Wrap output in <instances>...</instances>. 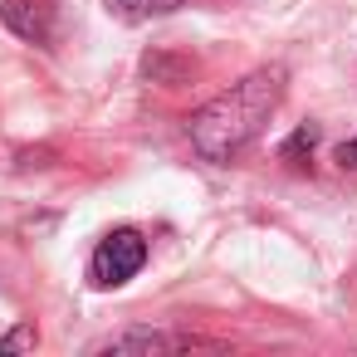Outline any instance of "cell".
<instances>
[{"label":"cell","instance_id":"obj_1","mask_svg":"<svg viewBox=\"0 0 357 357\" xmlns=\"http://www.w3.org/2000/svg\"><path fill=\"white\" fill-rule=\"evenodd\" d=\"M284 84H289V74L279 69V64H269V69H255V74H245L240 84H230L225 93H215L211 103H201L196 113H191V123H186V132H191V147L206 157V162H235L259 132H264V123L274 118V108L284 103Z\"/></svg>","mask_w":357,"mask_h":357},{"label":"cell","instance_id":"obj_9","mask_svg":"<svg viewBox=\"0 0 357 357\" xmlns=\"http://www.w3.org/2000/svg\"><path fill=\"white\" fill-rule=\"evenodd\" d=\"M333 162H337L342 172H357V137H352V142H337V152H333Z\"/></svg>","mask_w":357,"mask_h":357},{"label":"cell","instance_id":"obj_4","mask_svg":"<svg viewBox=\"0 0 357 357\" xmlns=\"http://www.w3.org/2000/svg\"><path fill=\"white\" fill-rule=\"evenodd\" d=\"M0 15H6V30H15L30 45H50L54 40V10L45 6V0H6Z\"/></svg>","mask_w":357,"mask_h":357},{"label":"cell","instance_id":"obj_5","mask_svg":"<svg viewBox=\"0 0 357 357\" xmlns=\"http://www.w3.org/2000/svg\"><path fill=\"white\" fill-rule=\"evenodd\" d=\"M186 6V0H103V10L123 25H147V20H167Z\"/></svg>","mask_w":357,"mask_h":357},{"label":"cell","instance_id":"obj_3","mask_svg":"<svg viewBox=\"0 0 357 357\" xmlns=\"http://www.w3.org/2000/svg\"><path fill=\"white\" fill-rule=\"evenodd\" d=\"M186 347H220L215 337H196V333H162V328H118V333H103V337H93L84 352L89 357H98V352H113V357H123V352H186Z\"/></svg>","mask_w":357,"mask_h":357},{"label":"cell","instance_id":"obj_2","mask_svg":"<svg viewBox=\"0 0 357 357\" xmlns=\"http://www.w3.org/2000/svg\"><path fill=\"white\" fill-rule=\"evenodd\" d=\"M142 264H147V240H142L137 230H113V235L98 240V250H93V259H89V284H93V289H118V284H128Z\"/></svg>","mask_w":357,"mask_h":357},{"label":"cell","instance_id":"obj_8","mask_svg":"<svg viewBox=\"0 0 357 357\" xmlns=\"http://www.w3.org/2000/svg\"><path fill=\"white\" fill-rule=\"evenodd\" d=\"M313 142H318V128H308V123H303V128H298V132H294V137L284 142V157L294 162V157H303V152H313Z\"/></svg>","mask_w":357,"mask_h":357},{"label":"cell","instance_id":"obj_6","mask_svg":"<svg viewBox=\"0 0 357 357\" xmlns=\"http://www.w3.org/2000/svg\"><path fill=\"white\" fill-rule=\"evenodd\" d=\"M191 74H196V64L181 59V54H167V50L142 54V79H152V84H162V89H176V84H186Z\"/></svg>","mask_w":357,"mask_h":357},{"label":"cell","instance_id":"obj_7","mask_svg":"<svg viewBox=\"0 0 357 357\" xmlns=\"http://www.w3.org/2000/svg\"><path fill=\"white\" fill-rule=\"evenodd\" d=\"M35 342H40L35 323H20V328H10L6 337H0V352H25V347H35Z\"/></svg>","mask_w":357,"mask_h":357}]
</instances>
